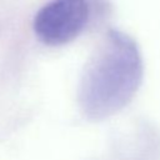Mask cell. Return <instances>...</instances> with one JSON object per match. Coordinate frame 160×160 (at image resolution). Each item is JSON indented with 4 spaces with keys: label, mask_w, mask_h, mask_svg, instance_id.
I'll list each match as a JSON object with an SVG mask.
<instances>
[{
    "label": "cell",
    "mask_w": 160,
    "mask_h": 160,
    "mask_svg": "<svg viewBox=\"0 0 160 160\" xmlns=\"http://www.w3.org/2000/svg\"><path fill=\"white\" fill-rule=\"evenodd\" d=\"M144 79V61L136 41L109 29L86 61L78 86V105L90 121H102L125 109Z\"/></svg>",
    "instance_id": "obj_1"
},
{
    "label": "cell",
    "mask_w": 160,
    "mask_h": 160,
    "mask_svg": "<svg viewBox=\"0 0 160 160\" xmlns=\"http://www.w3.org/2000/svg\"><path fill=\"white\" fill-rule=\"evenodd\" d=\"M90 16L86 0H50L34 16L32 30L48 46H62L75 40Z\"/></svg>",
    "instance_id": "obj_2"
}]
</instances>
